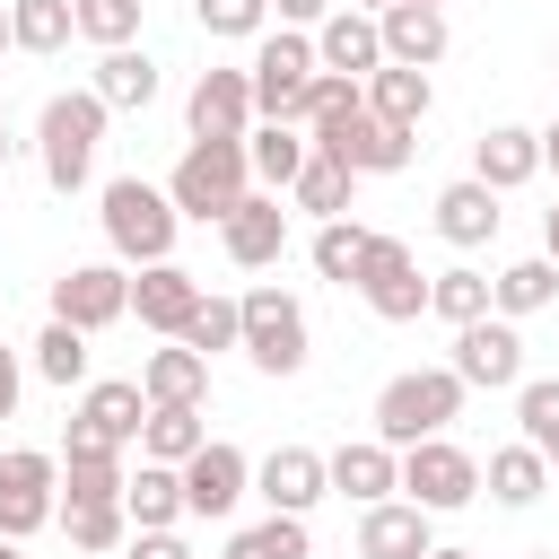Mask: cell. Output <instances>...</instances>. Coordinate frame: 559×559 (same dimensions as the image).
Instances as JSON below:
<instances>
[{"instance_id": "cell-48", "label": "cell", "mask_w": 559, "mask_h": 559, "mask_svg": "<svg viewBox=\"0 0 559 559\" xmlns=\"http://www.w3.org/2000/svg\"><path fill=\"white\" fill-rule=\"evenodd\" d=\"M17 384H26V376H17V349H0V419L17 411Z\"/></svg>"}, {"instance_id": "cell-29", "label": "cell", "mask_w": 559, "mask_h": 559, "mask_svg": "<svg viewBox=\"0 0 559 559\" xmlns=\"http://www.w3.org/2000/svg\"><path fill=\"white\" fill-rule=\"evenodd\" d=\"M245 157H253V175H262L271 192H288V183L306 175V157H314V140H306L297 122H253V131H245Z\"/></svg>"}, {"instance_id": "cell-36", "label": "cell", "mask_w": 559, "mask_h": 559, "mask_svg": "<svg viewBox=\"0 0 559 559\" xmlns=\"http://www.w3.org/2000/svg\"><path fill=\"white\" fill-rule=\"evenodd\" d=\"M428 314H445L454 332H463V323H480V314H489V280H480L472 262L437 271V280H428Z\"/></svg>"}, {"instance_id": "cell-42", "label": "cell", "mask_w": 559, "mask_h": 559, "mask_svg": "<svg viewBox=\"0 0 559 559\" xmlns=\"http://www.w3.org/2000/svg\"><path fill=\"white\" fill-rule=\"evenodd\" d=\"M79 35H87L96 52L140 44V0H87V9H79Z\"/></svg>"}, {"instance_id": "cell-24", "label": "cell", "mask_w": 559, "mask_h": 559, "mask_svg": "<svg viewBox=\"0 0 559 559\" xmlns=\"http://www.w3.org/2000/svg\"><path fill=\"white\" fill-rule=\"evenodd\" d=\"M437 236H445V245H463V253H472V245H489V236H498V192H489L480 175L445 183V192H437Z\"/></svg>"}, {"instance_id": "cell-26", "label": "cell", "mask_w": 559, "mask_h": 559, "mask_svg": "<svg viewBox=\"0 0 559 559\" xmlns=\"http://www.w3.org/2000/svg\"><path fill=\"white\" fill-rule=\"evenodd\" d=\"M428 105H437L428 70H402V61H384V70L367 79V114H376V122H393V131H419V122H428Z\"/></svg>"}, {"instance_id": "cell-23", "label": "cell", "mask_w": 559, "mask_h": 559, "mask_svg": "<svg viewBox=\"0 0 559 559\" xmlns=\"http://www.w3.org/2000/svg\"><path fill=\"white\" fill-rule=\"evenodd\" d=\"M428 550H437V542H428V507L384 498V507L358 515V559H428Z\"/></svg>"}, {"instance_id": "cell-55", "label": "cell", "mask_w": 559, "mask_h": 559, "mask_svg": "<svg viewBox=\"0 0 559 559\" xmlns=\"http://www.w3.org/2000/svg\"><path fill=\"white\" fill-rule=\"evenodd\" d=\"M0 559H17V542H0Z\"/></svg>"}, {"instance_id": "cell-43", "label": "cell", "mask_w": 559, "mask_h": 559, "mask_svg": "<svg viewBox=\"0 0 559 559\" xmlns=\"http://www.w3.org/2000/svg\"><path fill=\"white\" fill-rule=\"evenodd\" d=\"M349 105H367V87L341 79V70H314V87H306V105H297V131H314V122H332V114H349Z\"/></svg>"}, {"instance_id": "cell-35", "label": "cell", "mask_w": 559, "mask_h": 559, "mask_svg": "<svg viewBox=\"0 0 559 559\" xmlns=\"http://www.w3.org/2000/svg\"><path fill=\"white\" fill-rule=\"evenodd\" d=\"M349 183H358V175H349L341 157H306V175L288 183V201L314 210V218H349Z\"/></svg>"}, {"instance_id": "cell-10", "label": "cell", "mask_w": 559, "mask_h": 559, "mask_svg": "<svg viewBox=\"0 0 559 559\" xmlns=\"http://www.w3.org/2000/svg\"><path fill=\"white\" fill-rule=\"evenodd\" d=\"M140 428H148V393L140 384H87L79 411H70V445L61 454H122V445H140Z\"/></svg>"}, {"instance_id": "cell-56", "label": "cell", "mask_w": 559, "mask_h": 559, "mask_svg": "<svg viewBox=\"0 0 559 559\" xmlns=\"http://www.w3.org/2000/svg\"><path fill=\"white\" fill-rule=\"evenodd\" d=\"M533 559H559V550H533Z\"/></svg>"}, {"instance_id": "cell-34", "label": "cell", "mask_w": 559, "mask_h": 559, "mask_svg": "<svg viewBox=\"0 0 559 559\" xmlns=\"http://www.w3.org/2000/svg\"><path fill=\"white\" fill-rule=\"evenodd\" d=\"M61 489H70V507H122L131 472H122V454H61Z\"/></svg>"}, {"instance_id": "cell-15", "label": "cell", "mask_w": 559, "mask_h": 559, "mask_svg": "<svg viewBox=\"0 0 559 559\" xmlns=\"http://www.w3.org/2000/svg\"><path fill=\"white\" fill-rule=\"evenodd\" d=\"M218 245H227L236 271H271V262L288 253V210H280V192H245V201L227 210Z\"/></svg>"}, {"instance_id": "cell-41", "label": "cell", "mask_w": 559, "mask_h": 559, "mask_svg": "<svg viewBox=\"0 0 559 559\" xmlns=\"http://www.w3.org/2000/svg\"><path fill=\"white\" fill-rule=\"evenodd\" d=\"M35 376H44V384H79V376H87V332L44 323V332H35Z\"/></svg>"}, {"instance_id": "cell-52", "label": "cell", "mask_w": 559, "mask_h": 559, "mask_svg": "<svg viewBox=\"0 0 559 559\" xmlns=\"http://www.w3.org/2000/svg\"><path fill=\"white\" fill-rule=\"evenodd\" d=\"M9 44H17V35H9V0H0V52H9Z\"/></svg>"}, {"instance_id": "cell-7", "label": "cell", "mask_w": 559, "mask_h": 559, "mask_svg": "<svg viewBox=\"0 0 559 559\" xmlns=\"http://www.w3.org/2000/svg\"><path fill=\"white\" fill-rule=\"evenodd\" d=\"M236 306H245V358L262 376H297L306 367V306L288 288H245Z\"/></svg>"}, {"instance_id": "cell-11", "label": "cell", "mask_w": 559, "mask_h": 559, "mask_svg": "<svg viewBox=\"0 0 559 559\" xmlns=\"http://www.w3.org/2000/svg\"><path fill=\"white\" fill-rule=\"evenodd\" d=\"M402 489H411V507L454 515V507H472V498H480V463H472L454 437H428V445H411V454H402Z\"/></svg>"}, {"instance_id": "cell-2", "label": "cell", "mask_w": 559, "mask_h": 559, "mask_svg": "<svg viewBox=\"0 0 559 559\" xmlns=\"http://www.w3.org/2000/svg\"><path fill=\"white\" fill-rule=\"evenodd\" d=\"M253 192V157H245V140H192L183 157H175V175H166V201L183 210V218H201V227H227V210Z\"/></svg>"}, {"instance_id": "cell-32", "label": "cell", "mask_w": 559, "mask_h": 559, "mask_svg": "<svg viewBox=\"0 0 559 559\" xmlns=\"http://www.w3.org/2000/svg\"><path fill=\"white\" fill-rule=\"evenodd\" d=\"M96 96H105V114L114 105H148L157 96V61L140 52V44H122V52H96V79H87Z\"/></svg>"}, {"instance_id": "cell-21", "label": "cell", "mask_w": 559, "mask_h": 559, "mask_svg": "<svg viewBox=\"0 0 559 559\" xmlns=\"http://www.w3.org/2000/svg\"><path fill=\"white\" fill-rule=\"evenodd\" d=\"M472 175H480L489 192L533 183V175H542V131H524V122H489V131L472 140Z\"/></svg>"}, {"instance_id": "cell-59", "label": "cell", "mask_w": 559, "mask_h": 559, "mask_svg": "<svg viewBox=\"0 0 559 559\" xmlns=\"http://www.w3.org/2000/svg\"><path fill=\"white\" fill-rule=\"evenodd\" d=\"M79 9H87V0H79Z\"/></svg>"}, {"instance_id": "cell-46", "label": "cell", "mask_w": 559, "mask_h": 559, "mask_svg": "<svg viewBox=\"0 0 559 559\" xmlns=\"http://www.w3.org/2000/svg\"><path fill=\"white\" fill-rule=\"evenodd\" d=\"M122 559H192V550H183V533H131Z\"/></svg>"}, {"instance_id": "cell-47", "label": "cell", "mask_w": 559, "mask_h": 559, "mask_svg": "<svg viewBox=\"0 0 559 559\" xmlns=\"http://www.w3.org/2000/svg\"><path fill=\"white\" fill-rule=\"evenodd\" d=\"M271 9H280V26H323L341 0H271Z\"/></svg>"}, {"instance_id": "cell-9", "label": "cell", "mask_w": 559, "mask_h": 559, "mask_svg": "<svg viewBox=\"0 0 559 559\" xmlns=\"http://www.w3.org/2000/svg\"><path fill=\"white\" fill-rule=\"evenodd\" d=\"M384 323H419L428 314V280H419V262H411V245L402 236H367V253H358V280H349Z\"/></svg>"}, {"instance_id": "cell-40", "label": "cell", "mask_w": 559, "mask_h": 559, "mask_svg": "<svg viewBox=\"0 0 559 559\" xmlns=\"http://www.w3.org/2000/svg\"><path fill=\"white\" fill-rule=\"evenodd\" d=\"M367 236H376V227H358V218H323V227H314V271L349 288V280H358V253H367Z\"/></svg>"}, {"instance_id": "cell-38", "label": "cell", "mask_w": 559, "mask_h": 559, "mask_svg": "<svg viewBox=\"0 0 559 559\" xmlns=\"http://www.w3.org/2000/svg\"><path fill=\"white\" fill-rule=\"evenodd\" d=\"M183 349H201V358L245 349V306H236V297H201V306H192V323H183Z\"/></svg>"}, {"instance_id": "cell-22", "label": "cell", "mask_w": 559, "mask_h": 559, "mask_svg": "<svg viewBox=\"0 0 559 559\" xmlns=\"http://www.w3.org/2000/svg\"><path fill=\"white\" fill-rule=\"evenodd\" d=\"M323 463H332V489L358 498V507H384V498L402 489V454H393L384 437H358V445H341V454H323Z\"/></svg>"}, {"instance_id": "cell-27", "label": "cell", "mask_w": 559, "mask_h": 559, "mask_svg": "<svg viewBox=\"0 0 559 559\" xmlns=\"http://www.w3.org/2000/svg\"><path fill=\"white\" fill-rule=\"evenodd\" d=\"M140 393L148 402H210V358L183 349V341H166V349L140 358Z\"/></svg>"}, {"instance_id": "cell-17", "label": "cell", "mask_w": 559, "mask_h": 559, "mask_svg": "<svg viewBox=\"0 0 559 559\" xmlns=\"http://www.w3.org/2000/svg\"><path fill=\"white\" fill-rule=\"evenodd\" d=\"M201 297H210V288H201L183 262H148V271L131 280V314H140V332H166V341H183V323H192Z\"/></svg>"}, {"instance_id": "cell-37", "label": "cell", "mask_w": 559, "mask_h": 559, "mask_svg": "<svg viewBox=\"0 0 559 559\" xmlns=\"http://www.w3.org/2000/svg\"><path fill=\"white\" fill-rule=\"evenodd\" d=\"M515 419H524V445H533L542 463H559V376L515 384Z\"/></svg>"}, {"instance_id": "cell-3", "label": "cell", "mask_w": 559, "mask_h": 559, "mask_svg": "<svg viewBox=\"0 0 559 559\" xmlns=\"http://www.w3.org/2000/svg\"><path fill=\"white\" fill-rule=\"evenodd\" d=\"M175 227H183V210L157 192V183H140V175H114L105 183V245L122 253V262H175Z\"/></svg>"}, {"instance_id": "cell-44", "label": "cell", "mask_w": 559, "mask_h": 559, "mask_svg": "<svg viewBox=\"0 0 559 559\" xmlns=\"http://www.w3.org/2000/svg\"><path fill=\"white\" fill-rule=\"evenodd\" d=\"M61 524H70L79 550H122L131 542V515L122 507H61Z\"/></svg>"}, {"instance_id": "cell-33", "label": "cell", "mask_w": 559, "mask_h": 559, "mask_svg": "<svg viewBox=\"0 0 559 559\" xmlns=\"http://www.w3.org/2000/svg\"><path fill=\"white\" fill-rule=\"evenodd\" d=\"M9 35L17 52H61L79 35V0H9Z\"/></svg>"}, {"instance_id": "cell-39", "label": "cell", "mask_w": 559, "mask_h": 559, "mask_svg": "<svg viewBox=\"0 0 559 559\" xmlns=\"http://www.w3.org/2000/svg\"><path fill=\"white\" fill-rule=\"evenodd\" d=\"M227 559H314L306 515H262L253 533H236V542H227Z\"/></svg>"}, {"instance_id": "cell-58", "label": "cell", "mask_w": 559, "mask_h": 559, "mask_svg": "<svg viewBox=\"0 0 559 559\" xmlns=\"http://www.w3.org/2000/svg\"><path fill=\"white\" fill-rule=\"evenodd\" d=\"M428 9H445V0H428Z\"/></svg>"}, {"instance_id": "cell-30", "label": "cell", "mask_w": 559, "mask_h": 559, "mask_svg": "<svg viewBox=\"0 0 559 559\" xmlns=\"http://www.w3.org/2000/svg\"><path fill=\"white\" fill-rule=\"evenodd\" d=\"M550 297H559V262H550V253H533V262H507V271L489 280V314H507V323L542 314Z\"/></svg>"}, {"instance_id": "cell-1", "label": "cell", "mask_w": 559, "mask_h": 559, "mask_svg": "<svg viewBox=\"0 0 559 559\" xmlns=\"http://www.w3.org/2000/svg\"><path fill=\"white\" fill-rule=\"evenodd\" d=\"M463 376L454 367H411V376H393L384 393H376V437L393 445V454H411V445H428V437H445L454 419H463Z\"/></svg>"}, {"instance_id": "cell-54", "label": "cell", "mask_w": 559, "mask_h": 559, "mask_svg": "<svg viewBox=\"0 0 559 559\" xmlns=\"http://www.w3.org/2000/svg\"><path fill=\"white\" fill-rule=\"evenodd\" d=\"M0 175H9V131H0Z\"/></svg>"}, {"instance_id": "cell-53", "label": "cell", "mask_w": 559, "mask_h": 559, "mask_svg": "<svg viewBox=\"0 0 559 559\" xmlns=\"http://www.w3.org/2000/svg\"><path fill=\"white\" fill-rule=\"evenodd\" d=\"M428 559H480V550H428Z\"/></svg>"}, {"instance_id": "cell-12", "label": "cell", "mask_w": 559, "mask_h": 559, "mask_svg": "<svg viewBox=\"0 0 559 559\" xmlns=\"http://www.w3.org/2000/svg\"><path fill=\"white\" fill-rule=\"evenodd\" d=\"M122 314H131V271H114V262H70V271L52 280V323L105 332V323H122Z\"/></svg>"}, {"instance_id": "cell-57", "label": "cell", "mask_w": 559, "mask_h": 559, "mask_svg": "<svg viewBox=\"0 0 559 559\" xmlns=\"http://www.w3.org/2000/svg\"><path fill=\"white\" fill-rule=\"evenodd\" d=\"M0 131H9V114H0Z\"/></svg>"}, {"instance_id": "cell-20", "label": "cell", "mask_w": 559, "mask_h": 559, "mask_svg": "<svg viewBox=\"0 0 559 559\" xmlns=\"http://www.w3.org/2000/svg\"><path fill=\"white\" fill-rule=\"evenodd\" d=\"M376 26H384V61H402V70H437L445 44H454L445 35V9H428V0H393Z\"/></svg>"}, {"instance_id": "cell-4", "label": "cell", "mask_w": 559, "mask_h": 559, "mask_svg": "<svg viewBox=\"0 0 559 559\" xmlns=\"http://www.w3.org/2000/svg\"><path fill=\"white\" fill-rule=\"evenodd\" d=\"M96 140H105V96L79 87V96H52L44 122H35V148H44V183L52 192H79L87 166H96Z\"/></svg>"}, {"instance_id": "cell-45", "label": "cell", "mask_w": 559, "mask_h": 559, "mask_svg": "<svg viewBox=\"0 0 559 559\" xmlns=\"http://www.w3.org/2000/svg\"><path fill=\"white\" fill-rule=\"evenodd\" d=\"M192 17H201V35H262L271 0H192Z\"/></svg>"}, {"instance_id": "cell-19", "label": "cell", "mask_w": 559, "mask_h": 559, "mask_svg": "<svg viewBox=\"0 0 559 559\" xmlns=\"http://www.w3.org/2000/svg\"><path fill=\"white\" fill-rule=\"evenodd\" d=\"M314 61L341 70V79H376V70H384V26H376L367 9H332V17L314 26Z\"/></svg>"}, {"instance_id": "cell-25", "label": "cell", "mask_w": 559, "mask_h": 559, "mask_svg": "<svg viewBox=\"0 0 559 559\" xmlns=\"http://www.w3.org/2000/svg\"><path fill=\"white\" fill-rule=\"evenodd\" d=\"M122 515H131V533H175L183 524V472L175 463H140L131 489H122Z\"/></svg>"}, {"instance_id": "cell-18", "label": "cell", "mask_w": 559, "mask_h": 559, "mask_svg": "<svg viewBox=\"0 0 559 559\" xmlns=\"http://www.w3.org/2000/svg\"><path fill=\"white\" fill-rule=\"evenodd\" d=\"M253 489L271 498V515H306V507L332 489V463H323L314 445H271V454L253 463Z\"/></svg>"}, {"instance_id": "cell-5", "label": "cell", "mask_w": 559, "mask_h": 559, "mask_svg": "<svg viewBox=\"0 0 559 559\" xmlns=\"http://www.w3.org/2000/svg\"><path fill=\"white\" fill-rule=\"evenodd\" d=\"M253 114L262 122H297V105H306V87H314V35H297V26H280V35H262L253 44Z\"/></svg>"}, {"instance_id": "cell-16", "label": "cell", "mask_w": 559, "mask_h": 559, "mask_svg": "<svg viewBox=\"0 0 559 559\" xmlns=\"http://www.w3.org/2000/svg\"><path fill=\"white\" fill-rule=\"evenodd\" d=\"M245 489H253V463H245L227 437H210V445L183 463V515H210V524H218V515H236Z\"/></svg>"}, {"instance_id": "cell-28", "label": "cell", "mask_w": 559, "mask_h": 559, "mask_svg": "<svg viewBox=\"0 0 559 559\" xmlns=\"http://www.w3.org/2000/svg\"><path fill=\"white\" fill-rule=\"evenodd\" d=\"M201 445H210L201 402H148V428H140V454H148V463H175V472H183Z\"/></svg>"}, {"instance_id": "cell-6", "label": "cell", "mask_w": 559, "mask_h": 559, "mask_svg": "<svg viewBox=\"0 0 559 559\" xmlns=\"http://www.w3.org/2000/svg\"><path fill=\"white\" fill-rule=\"evenodd\" d=\"M306 140H314V157H341L349 175H402V166H411V131H393V122H376L367 105H349V114H332V122H314Z\"/></svg>"}, {"instance_id": "cell-49", "label": "cell", "mask_w": 559, "mask_h": 559, "mask_svg": "<svg viewBox=\"0 0 559 559\" xmlns=\"http://www.w3.org/2000/svg\"><path fill=\"white\" fill-rule=\"evenodd\" d=\"M542 253H550V262H559V201H550V210H542Z\"/></svg>"}, {"instance_id": "cell-51", "label": "cell", "mask_w": 559, "mask_h": 559, "mask_svg": "<svg viewBox=\"0 0 559 559\" xmlns=\"http://www.w3.org/2000/svg\"><path fill=\"white\" fill-rule=\"evenodd\" d=\"M349 9H367V17H384V9H393V0H349Z\"/></svg>"}, {"instance_id": "cell-31", "label": "cell", "mask_w": 559, "mask_h": 559, "mask_svg": "<svg viewBox=\"0 0 559 559\" xmlns=\"http://www.w3.org/2000/svg\"><path fill=\"white\" fill-rule=\"evenodd\" d=\"M480 489H489L498 507H533V498L550 489V463H542L533 445H498V454L480 463Z\"/></svg>"}, {"instance_id": "cell-50", "label": "cell", "mask_w": 559, "mask_h": 559, "mask_svg": "<svg viewBox=\"0 0 559 559\" xmlns=\"http://www.w3.org/2000/svg\"><path fill=\"white\" fill-rule=\"evenodd\" d=\"M542 166H550V175H559V122H550V131H542Z\"/></svg>"}, {"instance_id": "cell-14", "label": "cell", "mask_w": 559, "mask_h": 559, "mask_svg": "<svg viewBox=\"0 0 559 559\" xmlns=\"http://www.w3.org/2000/svg\"><path fill=\"white\" fill-rule=\"evenodd\" d=\"M192 140H245L253 131V70H201L183 96Z\"/></svg>"}, {"instance_id": "cell-8", "label": "cell", "mask_w": 559, "mask_h": 559, "mask_svg": "<svg viewBox=\"0 0 559 559\" xmlns=\"http://www.w3.org/2000/svg\"><path fill=\"white\" fill-rule=\"evenodd\" d=\"M61 463L52 454H35V445H9L0 454V542H26V533H44L52 515H61Z\"/></svg>"}, {"instance_id": "cell-13", "label": "cell", "mask_w": 559, "mask_h": 559, "mask_svg": "<svg viewBox=\"0 0 559 559\" xmlns=\"http://www.w3.org/2000/svg\"><path fill=\"white\" fill-rule=\"evenodd\" d=\"M463 384H480V393H498V384H524V332L507 323V314H480V323H463L454 332V358H445Z\"/></svg>"}]
</instances>
